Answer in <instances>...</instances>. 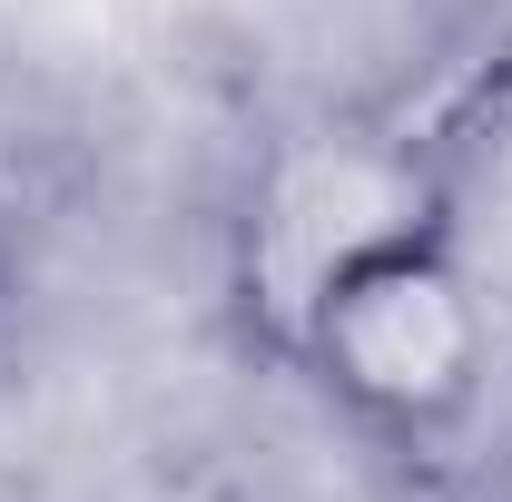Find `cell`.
Here are the masks:
<instances>
[{
    "mask_svg": "<svg viewBox=\"0 0 512 502\" xmlns=\"http://www.w3.org/2000/svg\"><path fill=\"white\" fill-rule=\"evenodd\" d=\"M512 60H463L434 89L325 109L286 128L237 188L227 217V325L256 365H276L286 325L306 315L345 256L384 247L424 217H463V178L483 148V99Z\"/></svg>",
    "mask_w": 512,
    "mask_h": 502,
    "instance_id": "1",
    "label": "cell"
},
{
    "mask_svg": "<svg viewBox=\"0 0 512 502\" xmlns=\"http://www.w3.org/2000/svg\"><path fill=\"white\" fill-rule=\"evenodd\" d=\"M503 483H512V424H503Z\"/></svg>",
    "mask_w": 512,
    "mask_h": 502,
    "instance_id": "3",
    "label": "cell"
},
{
    "mask_svg": "<svg viewBox=\"0 0 512 502\" xmlns=\"http://www.w3.org/2000/svg\"><path fill=\"white\" fill-rule=\"evenodd\" d=\"M266 375H296L345 434L384 453L463 443L503 375V325L483 296V266L463 247V217H424L384 247L345 256L286 325Z\"/></svg>",
    "mask_w": 512,
    "mask_h": 502,
    "instance_id": "2",
    "label": "cell"
}]
</instances>
